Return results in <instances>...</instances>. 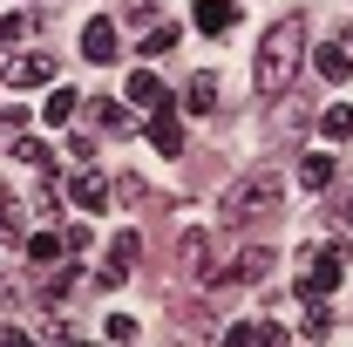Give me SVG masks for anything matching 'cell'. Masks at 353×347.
Wrapping results in <instances>:
<instances>
[{
	"mask_svg": "<svg viewBox=\"0 0 353 347\" xmlns=\"http://www.w3.org/2000/svg\"><path fill=\"white\" fill-rule=\"evenodd\" d=\"M299 62H306V21H299V14H285V21H272V28H265L259 55H252V88H259L265 102H272V95H285V88L299 82Z\"/></svg>",
	"mask_w": 353,
	"mask_h": 347,
	"instance_id": "6da1fadb",
	"label": "cell"
},
{
	"mask_svg": "<svg viewBox=\"0 0 353 347\" xmlns=\"http://www.w3.org/2000/svg\"><path fill=\"white\" fill-rule=\"evenodd\" d=\"M279 198H285V184H279V171H245L238 184H231V198H224V225H252V218H272L279 212Z\"/></svg>",
	"mask_w": 353,
	"mask_h": 347,
	"instance_id": "7a4b0ae2",
	"label": "cell"
},
{
	"mask_svg": "<svg viewBox=\"0 0 353 347\" xmlns=\"http://www.w3.org/2000/svg\"><path fill=\"white\" fill-rule=\"evenodd\" d=\"M347 272V245H306L299 252V300H326Z\"/></svg>",
	"mask_w": 353,
	"mask_h": 347,
	"instance_id": "3957f363",
	"label": "cell"
},
{
	"mask_svg": "<svg viewBox=\"0 0 353 347\" xmlns=\"http://www.w3.org/2000/svg\"><path fill=\"white\" fill-rule=\"evenodd\" d=\"M0 82H7V88H48V82H54V55H7Z\"/></svg>",
	"mask_w": 353,
	"mask_h": 347,
	"instance_id": "277c9868",
	"label": "cell"
},
{
	"mask_svg": "<svg viewBox=\"0 0 353 347\" xmlns=\"http://www.w3.org/2000/svg\"><path fill=\"white\" fill-rule=\"evenodd\" d=\"M130 102H136V109H150V116H157V109H176V95L157 82L150 68H136V75H130Z\"/></svg>",
	"mask_w": 353,
	"mask_h": 347,
	"instance_id": "5b68a950",
	"label": "cell"
},
{
	"mask_svg": "<svg viewBox=\"0 0 353 347\" xmlns=\"http://www.w3.org/2000/svg\"><path fill=\"white\" fill-rule=\"evenodd\" d=\"M68 198H75L82 212H102V205L116 198V184H109V177H102V171H82V177H75V184H68Z\"/></svg>",
	"mask_w": 353,
	"mask_h": 347,
	"instance_id": "8992f818",
	"label": "cell"
},
{
	"mask_svg": "<svg viewBox=\"0 0 353 347\" xmlns=\"http://www.w3.org/2000/svg\"><path fill=\"white\" fill-rule=\"evenodd\" d=\"M265 265H272V252L265 245H252V252H238V265H224V272H211V279H231V286H252V279H265Z\"/></svg>",
	"mask_w": 353,
	"mask_h": 347,
	"instance_id": "52a82bcc",
	"label": "cell"
},
{
	"mask_svg": "<svg viewBox=\"0 0 353 347\" xmlns=\"http://www.w3.org/2000/svg\"><path fill=\"white\" fill-rule=\"evenodd\" d=\"M82 55H88V62H102V68H109V62L123 55V48H116V28H109V21H88V28H82Z\"/></svg>",
	"mask_w": 353,
	"mask_h": 347,
	"instance_id": "ba28073f",
	"label": "cell"
},
{
	"mask_svg": "<svg viewBox=\"0 0 353 347\" xmlns=\"http://www.w3.org/2000/svg\"><path fill=\"white\" fill-rule=\"evenodd\" d=\"M312 68L326 75V82H353V55L340 41H326V48H312Z\"/></svg>",
	"mask_w": 353,
	"mask_h": 347,
	"instance_id": "9c48e42d",
	"label": "cell"
},
{
	"mask_svg": "<svg viewBox=\"0 0 353 347\" xmlns=\"http://www.w3.org/2000/svg\"><path fill=\"white\" fill-rule=\"evenodd\" d=\"M150 143H157L163 157L183 150V123H176V109H157V116H150Z\"/></svg>",
	"mask_w": 353,
	"mask_h": 347,
	"instance_id": "30bf717a",
	"label": "cell"
},
{
	"mask_svg": "<svg viewBox=\"0 0 353 347\" xmlns=\"http://www.w3.org/2000/svg\"><path fill=\"white\" fill-rule=\"evenodd\" d=\"M197 28H204V35L238 28V0H197Z\"/></svg>",
	"mask_w": 353,
	"mask_h": 347,
	"instance_id": "8fae6325",
	"label": "cell"
},
{
	"mask_svg": "<svg viewBox=\"0 0 353 347\" xmlns=\"http://www.w3.org/2000/svg\"><path fill=\"white\" fill-rule=\"evenodd\" d=\"M61 252H68V238H61V232H34V238H28V259L41 265V272H48V265H61Z\"/></svg>",
	"mask_w": 353,
	"mask_h": 347,
	"instance_id": "7c38bea8",
	"label": "cell"
},
{
	"mask_svg": "<svg viewBox=\"0 0 353 347\" xmlns=\"http://www.w3.org/2000/svg\"><path fill=\"white\" fill-rule=\"evenodd\" d=\"M211 102H218V75H190V88H183V109H190V116H211Z\"/></svg>",
	"mask_w": 353,
	"mask_h": 347,
	"instance_id": "4fadbf2b",
	"label": "cell"
},
{
	"mask_svg": "<svg viewBox=\"0 0 353 347\" xmlns=\"http://www.w3.org/2000/svg\"><path fill=\"white\" fill-rule=\"evenodd\" d=\"M299 334H306V341L319 347L326 334H333V306H326V300H306V320H299Z\"/></svg>",
	"mask_w": 353,
	"mask_h": 347,
	"instance_id": "5bb4252c",
	"label": "cell"
},
{
	"mask_svg": "<svg viewBox=\"0 0 353 347\" xmlns=\"http://www.w3.org/2000/svg\"><path fill=\"white\" fill-rule=\"evenodd\" d=\"M319 136H326V143H347V136H353V109H347V102H333V109L319 116Z\"/></svg>",
	"mask_w": 353,
	"mask_h": 347,
	"instance_id": "9a60e30c",
	"label": "cell"
},
{
	"mask_svg": "<svg viewBox=\"0 0 353 347\" xmlns=\"http://www.w3.org/2000/svg\"><path fill=\"white\" fill-rule=\"evenodd\" d=\"M299 184H306V191H326V184H333V157H326V150H312L306 164H299Z\"/></svg>",
	"mask_w": 353,
	"mask_h": 347,
	"instance_id": "2e32d148",
	"label": "cell"
},
{
	"mask_svg": "<svg viewBox=\"0 0 353 347\" xmlns=\"http://www.w3.org/2000/svg\"><path fill=\"white\" fill-rule=\"evenodd\" d=\"M75 102H82V95H75V88H54V95H48V102H41V116H48V130H61V123H68V116H75Z\"/></svg>",
	"mask_w": 353,
	"mask_h": 347,
	"instance_id": "e0dca14e",
	"label": "cell"
},
{
	"mask_svg": "<svg viewBox=\"0 0 353 347\" xmlns=\"http://www.w3.org/2000/svg\"><path fill=\"white\" fill-rule=\"evenodd\" d=\"M136 48H143V62H157V55H170V48H176V28H150Z\"/></svg>",
	"mask_w": 353,
	"mask_h": 347,
	"instance_id": "ac0fdd59",
	"label": "cell"
},
{
	"mask_svg": "<svg viewBox=\"0 0 353 347\" xmlns=\"http://www.w3.org/2000/svg\"><path fill=\"white\" fill-rule=\"evenodd\" d=\"M14 157H21V164H34V171H48V143H41V136H21V143H14Z\"/></svg>",
	"mask_w": 353,
	"mask_h": 347,
	"instance_id": "d6986e66",
	"label": "cell"
},
{
	"mask_svg": "<svg viewBox=\"0 0 353 347\" xmlns=\"http://www.w3.org/2000/svg\"><path fill=\"white\" fill-rule=\"evenodd\" d=\"M95 123H102V130H130V109H123V102H95Z\"/></svg>",
	"mask_w": 353,
	"mask_h": 347,
	"instance_id": "ffe728a7",
	"label": "cell"
},
{
	"mask_svg": "<svg viewBox=\"0 0 353 347\" xmlns=\"http://www.w3.org/2000/svg\"><path fill=\"white\" fill-rule=\"evenodd\" d=\"M0 232H7V238L21 232V205H14V191H7V184H0Z\"/></svg>",
	"mask_w": 353,
	"mask_h": 347,
	"instance_id": "44dd1931",
	"label": "cell"
},
{
	"mask_svg": "<svg viewBox=\"0 0 353 347\" xmlns=\"http://www.w3.org/2000/svg\"><path fill=\"white\" fill-rule=\"evenodd\" d=\"M28 28H34L28 14H7V21H0V48H14V41H21V35H28Z\"/></svg>",
	"mask_w": 353,
	"mask_h": 347,
	"instance_id": "7402d4cb",
	"label": "cell"
},
{
	"mask_svg": "<svg viewBox=\"0 0 353 347\" xmlns=\"http://www.w3.org/2000/svg\"><path fill=\"white\" fill-rule=\"evenodd\" d=\"M109 341H116V347L136 341V320H130V313H109Z\"/></svg>",
	"mask_w": 353,
	"mask_h": 347,
	"instance_id": "603a6c76",
	"label": "cell"
},
{
	"mask_svg": "<svg viewBox=\"0 0 353 347\" xmlns=\"http://www.w3.org/2000/svg\"><path fill=\"white\" fill-rule=\"evenodd\" d=\"M224 347H259V327H252V320H238V327L224 334Z\"/></svg>",
	"mask_w": 353,
	"mask_h": 347,
	"instance_id": "cb8c5ba5",
	"label": "cell"
},
{
	"mask_svg": "<svg viewBox=\"0 0 353 347\" xmlns=\"http://www.w3.org/2000/svg\"><path fill=\"white\" fill-rule=\"evenodd\" d=\"M259 347H285V327H259Z\"/></svg>",
	"mask_w": 353,
	"mask_h": 347,
	"instance_id": "d4e9b609",
	"label": "cell"
},
{
	"mask_svg": "<svg viewBox=\"0 0 353 347\" xmlns=\"http://www.w3.org/2000/svg\"><path fill=\"white\" fill-rule=\"evenodd\" d=\"M0 347H28V341H21V334H14V327H0Z\"/></svg>",
	"mask_w": 353,
	"mask_h": 347,
	"instance_id": "484cf974",
	"label": "cell"
},
{
	"mask_svg": "<svg viewBox=\"0 0 353 347\" xmlns=\"http://www.w3.org/2000/svg\"><path fill=\"white\" fill-rule=\"evenodd\" d=\"M340 225H353V191H347V198H340Z\"/></svg>",
	"mask_w": 353,
	"mask_h": 347,
	"instance_id": "4316f807",
	"label": "cell"
}]
</instances>
